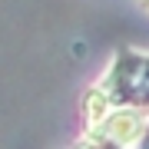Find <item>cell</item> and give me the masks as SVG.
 <instances>
[{
  "label": "cell",
  "instance_id": "cell-1",
  "mask_svg": "<svg viewBox=\"0 0 149 149\" xmlns=\"http://www.w3.org/2000/svg\"><path fill=\"white\" fill-rule=\"evenodd\" d=\"M143 3H146V7H149V0H143Z\"/></svg>",
  "mask_w": 149,
  "mask_h": 149
}]
</instances>
